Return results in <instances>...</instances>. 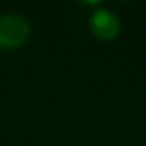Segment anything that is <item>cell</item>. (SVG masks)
Listing matches in <instances>:
<instances>
[{
	"label": "cell",
	"mask_w": 146,
	"mask_h": 146,
	"mask_svg": "<svg viewBox=\"0 0 146 146\" xmlns=\"http://www.w3.org/2000/svg\"><path fill=\"white\" fill-rule=\"evenodd\" d=\"M30 35L29 22L16 13H5L0 16V47H20Z\"/></svg>",
	"instance_id": "1"
},
{
	"label": "cell",
	"mask_w": 146,
	"mask_h": 146,
	"mask_svg": "<svg viewBox=\"0 0 146 146\" xmlns=\"http://www.w3.org/2000/svg\"><path fill=\"white\" fill-rule=\"evenodd\" d=\"M90 29L93 35L102 40L115 39L120 32V23L115 13L108 9H99L93 12L90 17Z\"/></svg>",
	"instance_id": "2"
}]
</instances>
